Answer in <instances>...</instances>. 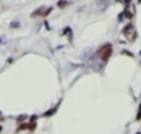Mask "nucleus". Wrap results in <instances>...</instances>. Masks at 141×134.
<instances>
[{"instance_id": "f257e3e1", "label": "nucleus", "mask_w": 141, "mask_h": 134, "mask_svg": "<svg viewBox=\"0 0 141 134\" xmlns=\"http://www.w3.org/2000/svg\"><path fill=\"white\" fill-rule=\"evenodd\" d=\"M123 36L129 40V42H134L137 39V32H136V28H134L133 24H129L123 28Z\"/></svg>"}, {"instance_id": "f03ea898", "label": "nucleus", "mask_w": 141, "mask_h": 134, "mask_svg": "<svg viewBox=\"0 0 141 134\" xmlns=\"http://www.w3.org/2000/svg\"><path fill=\"white\" fill-rule=\"evenodd\" d=\"M98 54H100V57H101L102 61H108V58L111 57V54H112V46L111 44L102 46V47L98 50Z\"/></svg>"}, {"instance_id": "7ed1b4c3", "label": "nucleus", "mask_w": 141, "mask_h": 134, "mask_svg": "<svg viewBox=\"0 0 141 134\" xmlns=\"http://www.w3.org/2000/svg\"><path fill=\"white\" fill-rule=\"evenodd\" d=\"M50 11H51V8H49V10H47V11H44V7H40L39 10H36V11H35V13H32V14H31V17H32V18H36V17H39V15H42V17H46L47 14L50 13Z\"/></svg>"}, {"instance_id": "20e7f679", "label": "nucleus", "mask_w": 141, "mask_h": 134, "mask_svg": "<svg viewBox=\"0 0 141 134\" xmlns=\"http://www.w3.org/2000/svg\"><path fill=\"white\" fill-rule=\"evenodd\" d=\"M125 15H126V18H127V19H131V18H133V15H134V13L129 10V7H126V10H125Z\"/></svg>"}, {"instance_id": "39448f33", "label": "nucleus", "mask_w": 141, "mask_h": 134, "mask_svg": "<svg viewBox=\"0 0 141 134\" xmlns=\"http://www.w3.org/2000/svg\"><path fill=\"white\" fill-rule=\"evenodd\" d=\"M68 4H69L68 2H58V7H60V8H65Z\"/></svg>"}, {"instance_id": "423d86ee", "label": "nucleus", "mask_w": 141, "mask_h": 134, "mask_svg": "<svg viewBox=\"0 0 141 134\" xmlns=\"http://www.w3.org/2000/svg\"><path fill=\"white\" fill-rule=\"evenodd\" d=\"M28 127H29V124H21L18 130H26V129H28Z\"/></svg>"}, {"instance_id": "0eeeda50", "label": "nucleus", "mask_w": 141, "mask_h": 134, "mask_svg": "<svg viewBox=\"0 0 141 134\" xmlns=\"http://www.w3.org/2000/svg\"><path fill=\"white\" fill-rule=\"evenodd\" d=\"M25 119H26V116H25V115H24V116H19V118H18V122H24Z\"/></svg>"}, {"instance_id": "6e6552de", "label": "nucleus", "mask_w": 141, "mask_h": 134, "mask_svg": "<svg viewBox=\"0 0 141 134\" xmlns=\"http://www.w3.org/2000/svg\"><path fill=\"white\" fill-rule=\"evenodd\" d=\"M137 120H141V108H140V112L137 113Z\"/></svg>"}, {"instance_id": "1a4fd4ad", "label": "nucleus", "mask_w": 141, "mask_h": 134, "mask_svg": "<svg viewBox=\"0 0 141 134\" xmlns=\"http://www.w3.org/2000/svg\"><path fill=\"white\" fill-rule=\"evenodd\" d=\"M2 129H3V127H2V126H0V131H2Z\"/></svg>"}, {"instance_id": "9d476101", "label": "nucleus", "mask_w": 141, "mask_h": 134, "mask_svg": "<svg viewBox=\"0 0 141 134\" xmlns=\"http://www.w3.org/2000/svg\"><path fill=\"white\" fill-rule=\"evenodd\" d=\"M0 119H2V116H0Z\"/></svg>"}, {"instance_id": "9b49d317", "label": "nucleus", "mask_w": 141, "mask_h": 134, "mask_svg": "<svg viewBox=\"0 0 141 134\" xmlns=\"http://www.w3.org/2000/svg\"><path fill=\"white\" fill-rule=\"evenodd\" d=\"M137 134H140V133H137Z\"/></svg>"}]
</instances>
